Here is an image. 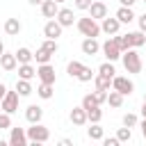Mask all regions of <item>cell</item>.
<instances>
[{
    "instance_id": "obj_6",
    "label": "cell",
    "mask_w": 146,
    "mask_h": 146,
    "mask_svg": "<svg viewBox=\"0 0 146 146\" xmlns=\"http://www.w3.org/2000/svg\"><path fill=\"white\" fill-rule=\"evenodd\" d=\"M18 91H9L7 89V94H5V98L0 100V110L2 112H7V114H14L16 110H18Z\"/></svg>"
},
{
    "instance_id": "obj_41",
    "label": "cell",
    "mask_w": 146,
    "mask_h": 146,
    "mask_svg": "<svg viewBox=\"0 0 146 146\" xmlns=\"http://www.w3.org/2000/svg\"><path fill=\"white\" fill-rule=\"evenodd\" d=\"M137 25H139V30L146 34V14H141V16H137Z\"/></svg>"
},
{
    "instance_id": "obj_2",
    "label": "cell",
    "mask_w": 146,
    "mask_h": 146,
    "mask_svg": "<svg viewBox=\"0 0 146 146\" xmlns=\"http://www.w3.org/2000/svg\"><path fill=\"white\" fill-rule=\"evenodd\" d=\"M25 135H27V141H32V144H46L50 139V130L41 121L39 123H30V128L25 130Z\"/></svg>"
},
{
    "instance_id": "obj_7",
    "label": "cell",
    "mask_w": 146,
    "mask_h": 146,
    "mask_svg": "<svg viewBox=\"0 0 146 146\" xmlns=\"http://www.w3.org/2000/svg\"><path fill=\"white\" fill-rule=\"evenodd\" d=\"M36 78H39L41 82H48V84H55V80H57V75H55V68L50 66V62H48V64H39V66H36Z\"/></svg>"
},
{
    "instance_id": "obj_12",
    "label": "cell",
    "mask_w": 146,
    "mask_h": 146,
    "mask_svg": "<svg viewBox=\"0 0 146 146\" xmlns=\"http://www.w3.org/2000/svg\"><path fill=\"white\" fill-rule=\"evenodd\" d=\"M119 27H121V23H119V18L114 16V18H110V16H105L103 18V23H100V32H105V34H119Z\"/></svg>"
},
{
    "instance_id": "obj_18",
    "label": "cell",
    "mask_w": 146,
    "mask_h": 146,
    "mask_svg": "<svg viewBox=\"0 0 146 146\" xmlns=\"http://www.w3.org/2000/svg\"><path fill=\"white\" fill-rule=\"evenodd\" d=\"M0 66H2L5 71H16V68H18L16 55H14V52H2V55H0Z\"/></svg>"
},
{
    "instance_id": "obj_16",
    "label": "cell",
    "mask_w": 146,
    "mask_h": 146,
    "mask_svg": "<svg viewBox=\"0 0 146 146\" xmlns=\"http://www.w3.org/2000/svg\"><path fill=\"white\" fill-rule=\"evenodd\" d=\"M25 119H27L30 123H39V121L43 119V110H41L39 105H27V107H25Z\"/></svg>"
},
{
    "instance_id": "obj_39",
    "label": "cell",
    "mask_w": 146,
    "mask_h": 146,
    "mask_svg": "<svg viewBox=\"0 0 146 146\" xmlns=\"http://www.w3.org/2000/svg\"><path fill=\"white\" fill-rule=\"evenodd\" d=\"M94 96H96V100H98V105H103V103H107V91H94Z\"/></svg>"
},
{
    "instance_id": "obj_43",
    "label": "cell",
    "mask_w": 146,
    "mask_h": 146,
    "mask_svg": "<svg viewBox=\"0 0 146 146\" xmlns=\"http://www.w3.org/2000/svg\"><path fill=\"white\" fill-rule=\"evenodd\" d=\"M139 128H141V135H144V139H146V119H141V123H139Z\"/></svg>"
},
{
    "instance_id": "obj_33",
    "label": "cell",
    "mask_w": 146,
    "mask_h": 146,
    "mask_svg": "<svg viewBox=\"0 0 146 146\" xmlns=\"http://www.w3.org/2000/svg\"><path fill=\"white\" fill-rule=\"evenodd\" d=\"M41 48H46L50 55H55V52L59 50V43H57V39H46V41L41 43Z\"/></svg>"
},
{
    "instance_id": "obj_4",
    "label": "cell",
    "mask_w": 146,
    "mask_h": 146,
    "mask_svg": "<svg viewBox=\"0 0 146 146\" xmlns=\"http://www.w3.org/2000/svg\"><path fill=\"white\" fill-rule=\"evenodd\" d=\"M100 52L105 55L107 62H116V59H121V48L116 46L114 36H110V39H105V41L100 43Z\"/></svg>"
},
{
    "instance_id": "obj_31",
    "label": "cell",
    "mask_w": 146,
    "mask_h": 146,
    "mask_svg": "<svg viewBox=\"0 0 146 146\" xmlns=\"http://www.w3.org/2000/svg\"><path fill=\"white\" fill-rule=\"evenodd\" d=\"M50 57H52V55H50L46 48H41V46H39V50L34 52V59H36V64H48V62H50Z\"/></svg>"
},
{
    "instance_id": "obj_44",
    "label": "cell",
    "mask_w": 146,
    "mask_h": 146,
    "mask_svg": "<svg viewBox=\"0 0 146 146\" xmlns=\"http://www.w3.org/2000/svg\"><path fill=\"white\" fill-rule=\"evenodd\" d=\"M5 94H7V87H5V84H2V82H0V100H2V98H5Z\"/></svg>"
},
{
    "instance_id": "obj_47",
    "label": "cell",
    "mask_w": 146,
    "mask_h": 146,
    "mask_svg": "<svg viewBox=\"0 0 146 146\" xmlns=\"http://www.w3.org/2000/svg\"><path fill=\"white\" fill-rule=\"evenodd\" d=\"M2 52H5V43L0 41V55H2Z\"/></svg>"
},
{
    "instance_id": "obj_9",
    "label": "cell",
    "mask_w": 146,
    "mask_h": 146,
    "mask_svg": "<svg viewBox=\"0 0 146 146\" xmlns=\"http://www.w3.org/2000/svg\"><path fill=\"white\" fill-rule=\"evenodd\" d=\"M9 146H27V135L23 128H9Z\"/></svg>"
},
{
    "instance_id": "obj_10",
    "label": "cell",
    "mask_w": 146,
    "mask_h": 146,
    "mask_svg": "<svg viewBox=\"0 0 146 146\" xmlns=\"http://www.w3.org/2000/svg\"><path fill=\"white\" fill-rule=\"evenodd\" d=\"M57 23L62 25V27H71L73 23H75V14H73V9H68V7H59V11H57Z\"/></svg>"
},
{
    "instance_id": "obj_35",
    "label": "cell",
    "mask_w": 146,
    "mask_h": 146,
    "mask_svg": "<svg viewBox=\"0 0 146 146\" xmlns=\"http://www.w3.org/2000/svg\"><path fill=\"white\" fill-rule=\"evenodd\" d=\"M94 75H96V73H94V71H91L89 66H84V68L80 71V75H78V80H80V82H91V80H94Z\"/></svg>"
},
{
    "instance_id": "obj_23",
    "label": "cell",
    "mask_w": 146,
    "mask_h": 146,
    "mask_svg": "<svg viewBox=\"0 0 146 146\" xmlns=\"http://www.w3.org/2000/svg\"><path fill=\"white\" fill-rule=\"evenodd\" d=\"M94 84H96V89H98V91H110L112 80H110V78H105V75H100V73H96V75H94Z\"/></svg>"
},
{
    "instance_id": "obj_40",
    "label": "cell",
    "mask_w": 146,
    "mask_h": 146,
    "mask_svg": "<svg viewBox=\"0 0 146 146\" xmlns=\"http://www.w3.org/2000/svg\"><path fill=\"white\" fill-rule=\"evenodd\" d=\"M100 141H103V146H119V144H121L116 137H103Z\"/></svg>"
},
{
    "instance_id": "obj_50",
    "label": "cell",
    "mask_w": 146,
    "mask_h": 146,
    "mask_svg": "<svg viewBox=\"0 0 146 146\" xmlns=\"http://www.w3.org/2000/svg\"><path fill=\"white\" fill-rule=\"evenodd\" d=\"M141 2H146V0H141Z\"/></svg>"
},
{
    "instance_id": "obj_36",
    "label": "cell",
    "mask_w": 146,
    "mask_h": 146,
    "mask_svg": "<svg viewBox=\"0 0 146 146\" xmlns=\"http://www.w3.org/2000/svg\"><path fill=\"white\" fill-rule=\"evenodd\" d=\"M123 125H128V128H135L137 123H139V119H137V114H132V112H128V114H123Z\"/></svg>"
},
{
    "instance_id": "obj_17",
    "label": "cell",
    "mask_w": 146,
    "mask_h": 146,
    "mask_svg": "<svg viewBox=\"0 0 146 146\" xmlns=\"http://www.w3.org/2000/svg\"><path fill=\"white\" fill-rule=\"evenodd\" d=\"M68 119H71L73 125H84V123H87V112H84V107H82V105H80V107H73L71 114H68Z\"/></svg>"
},
{
    "instance_id": "obj_14",
    "label": "cell",
    "mask_w": 146,
    "mask_h": 146,
    "mask_svg": "<svg viewBox=\"0 0 146 146\" xmlns=\"http://www.w3.org/2000/svg\"><path fill=\"white\" fill-rule=\"evenodd\" d=\"M114 16L119 18V23H121V25H128V23H132V21L137 18V16H135V11H132V7H123V5L116 9V14H114Z\"/></svg>"
},
{
    "instance_id": "obj_29",
    "label": "cell",
    "mask_w": 146,
    "mask_h": 146,
    "mask_svg": "<svg viewBox=\"0 0 146 146\" xmlns=\"http://www.w3.org/2000/svg\"><path fill=\"white\" fill-rule=\"evenodd\" d=\"M82 68H84V64H82V62H78V59H73V62H68V66H66V73H68L71 78H78Z\"/></svg>"
},
{
    "instance_id": "obj_24",
    "label": "cell",
    "mask_w": 146,
    "mask_h": 146,
    "mask_svg": "<svg viewBox=\"0 0 146 146\" xmlns=\"http://www.w3.org/2000/svg\"><path fill=\"white\" fill-rule=\"evenodd\" d=\"M16 91H18V96H21V98H25V96H30L34 89H32L30 80H23V78H18V82H16Z\"/></svg>"
},
{
    "instance_id": "obj_21",
    "label": "cell",
    "mask_w": 146,
    "mask_h": 146,
    "mask_svg": "<svg viewBox=\"0 0 146 146\" xmlns=\"http://www.w3.org/2000/svg\"><path fill=\"white\" fill-rule=\"evenodd\" d=\"M14 55H16V62H18V64H30V62L34 59V52H32L30 48H25V46H23V48H18Z\"/></svg>"
},
{
    "instance_id": "obj_11",
    "label": "cell",
    "mask_w": 146,
    "mask_h": 146,
    "mask_svg": "<svg viewBox=\"0 0 146 146\" xmlns=\"http://www.w3.org/2000/svg\"><path fill=\"white\" fill-rule=\"evenodd\" d=\"M62 25L57 23V18H50L46 25H43V34H46V39H59L62 36Z\"/></svg>"
},
{
    "instance_id": "obj_42",
    "label": "cell",
    "mask_w": 146,
    "mask_h": 146,
    "mask_svg": "<svg viewBox=\"0 0 146 146\" xmlns=\"http://www.w3.org/2000/svg\"><path fill=\"white\" fill-rule=\"evenodd\" d=\"M119 2H121V5H123V7H132V5H135V2H137V0H119Z\"/></svg>"
},
{
    "instance_id": "obj_1",
    "label": "cell",
    "mask_w": 146,
    "mask_h": 146,
    "mask_svg": "<svg viewBox=\"0 0 146 146\" xmlns=\"http://www.w3.org/2000/svg\"><path fill=\"white\" fill-rule=\"evenodd\" d=\"M121 62H123V68L128 71V73H141V55L137 52V48H128V50H123L121 52Z\"/></svg>"
},
{
    "instance_id": "obj_22",
    "label": "cell",
    "mask_w": 146,
    "mask_h": 146,
    "mask_svg": "<svg viewBox=\"0 0 146 146\" xmlns=\"http://www.w3.org/2000/svg\"><path fill=\"white\" fill-rule=\"evenodd\" d=\"M36 75V68L32 66V62L30 64H18V78H23V80H32Z\"/></svg>"
},
{
    "instance_id": "obj_8",
    "label": "cell",
    "mask_w": 146,
    "mask_h": 146,
    "mask_svg": "<svg viewBox=\"0 0 146 146\" xmlns=\"http://www.w3.org/2000/svg\"><path fill=\"white\" fill-rule=\"evenodd\" d=\"M87 11H89V16H91V18L103 21V18L107 16V11H110V9H107V5H105V2H100V0H91V5H89V9H87Z\"/></svg>"
},
{
    "instance_id": "obj_28",
    "label": "cell",
    "mask_w": 146,
    "mask_h": 146,
    "mask_svg": "<svg viewBox=\"0 0 146 146\" xmlns=\"http://www.w3.org/2000/svg\"><path fill=\"white\" fill-rule=\"evenodd\" d=\"M87 135H89V139H94V141H100V139L105 137V132H103L100 123H91V128L87 130Z\"/></svg>"
},
{
    "instance_id": "obj_20",
    "label": "cell",
    "mask_w": 146,
    "mask_h": 146,
    "mask_svg": "<svg viewBox=\"0 0 146 146\" xmlns=\"http://www.w3.org/2000/svg\"><path fill=\"white\" fill-rule=\"evenodd\" d=\"M128 39H130V46H132V48H141V46H146V34H144L141 30H137V32H128Z\"/></svg>"
},
{
    "instance_id": "obj_30",
    "label": "cell",
    "mask_w": 146,
    "mask_h": 146,
    "mask_svg": "<svg viewBox=\"0 0 146 146\" xmlns=\"http://www.w3.org/2000/svg\"><path fill=\"white\" fill-rule=\"evenodd\" d=\"M100 119H103V110H100V105L87 110V121H91V123H100Z\"/></svg>"
},
{
    "instance_id": "obj_26",
    "label": "cell",
    "mask_w": 146,
    "mask_h": 146,
    "mask_svg": "<svg viewBox=\"0 0 146 146\" xmlns=\"http://www.w3.org/2000/svg\"><path fill=\"white\" fill-rule=\"evenodd\" d=\"M98 73H100V75H105V78H110V80H112V78H114V75H116V68H114V62H103V64H100V66H98Z\"/></svg>"
},
{
    "instance_id": "obj_5",
    "label": "cell",
    "mask_w": 146,
    "mask_h": 146,
    "mask_svg": "<svg viewBox=\"0 0 146 146\" xmlns=\"http://www.w3.org/2000/svg\"><path fill=\"white\" fill-rule=\"evenodd\" d=\"M112 89L119 91V94H123V96H130L135 91V82L128 75H114L112 78Z\"/></svg>"
},
{
    "instance_id": "obj_15",
    "label": "cell",
    "mask_w": 146,
    "mask_h": 146,
    "mask_svg": "<svg viewBox=\"0 0 146 146\" xmlns=\"http://www.w3.org/2000/svg\"><path fill=\"white\" fill-rule=\"evenodd\" d=\"M39 7H41L43 18H55V16H57V11H59V5H57L55 0H43Z\"/></svg>"
},
{
    "instance_id": "obj_49",
    "label": "cell",
    "mask_w": 146,
    "mask_h": 146,
    "mask_svg": "<svg viewBox=\"0 0 146 146\" xmlns=\"http://www.w3.org/2000/svg\"><path fill=\"white\" fill-rule=\"evenodd\" d=\"M144 100H146V94H144Z\"/></svg>"
},
{
    "instance_id": "obj_46",
    "label": "cell",
    "mask_w": 146,
    "mask_h": 146,
    "mask_svg": "<svg viewBox=\"0 0 146 146\" xmlns=\"http://www.w3.org/2000/svg\"><path fill=\"white\" fill-rule=\"evenodd\" d=\"M27 2H30V5H34V7H39V5L43 2V0H27Z\"/></svg>"
},
{
    "instance_id": "obj_25",
    "label": "cell",
    "mask_w": 146,
    "mask_h": 146,
    "mask_svg": "<svg viewBox=\"0 0 146 146\" xmlns=\"http://www.w3.org/2000/svg\"><path fill=\"white\" fill-rule=\"evenodd\" d=\"M52 94H55V91H52V84H48V82H41V84L36 87V96L43 98V100H50Z\"/></svg>"
},
{
    "instance_id": "obj_13",
    "label": "cell",
    "mask_w": 146,
    "mask_h": 146,
    "mask_svg": "<svg viewBox=\"0 0 146 146\" xmlns=\"http://www.w3.org/2000/svg\"><path fill=\"white\" fill-rule=\"evenodd\" d=\"M82 52L84 55H89V57H94V55H98L100 52V43L96 41V36H84V41H82Z\"/></svg>"
},
{
    "instance_id": "obj_32",
    "label": "cell",
    "mask_w": 146,
    "mask_h": 146,
    "mask_svg": "<svg viewBox=\"0 0 146 146\" xmlns=\"http://www.w3.org/2000/svg\"><path fill=\"white\" fill-rule=\"evenodd\" d=\"M116 139H119L121 144H125V141H130V139H132V132H130V128H128V125H123V128H119V130H116Z\"/></svg>"
},
{
    "instance_id": "obj_45",
    "label": "cell",
    "mask_w": 146,
    "mask_h": 146,
    "mask_svg": "<svg viewBox=\"0 0 146 146\" xmlns=\"http://www.w3.org/2000/svg\"><path fill=\"white\" fill-rule=\"evenodd\" d=\"M141 119H146V100L141 103Z\"/></svg>"
},
{
    "instance_id": "obj_3",
    "label": "cell",
    "mask_w": 146,
    "mask_h": 146,
    "mask_svg": "<svg viewBox=\"0 0 146 146\" xmlns=\"http://www.w3.org/2000/svg\"><path fill=\"white\" fill-rule=\"evenodd\" d=\"M75 27L82 36H98L100 34V25L96 18L91 16H84V18H75Z\"/></svg>"
},
{
    "instance_id": "obj_27",
    "label": "cell",
    "mask_w": 146,
    "mask_h": 146,
    "mask_svg": "<svg viewBox=\"0 0 146 146\" xmlns=\"http://www.w3.org/2000/svg\"><path fill=\"white\" fill-rule=\"evenodd\" d=\"M123 98H125V96L119 94V91H114V89L107 91V103H110V107H121V105H123Z\"/></svg>"
},
{
    "instance_id": "obj_37",
    "label": "cell",
    "mask_w": 146,
    "mask_h": 146,
    "mask_svg": "<svg viewBox=\"0 0 146 146\" xmlns=\"http://www.w3.org/2000/svg\"><path fill=\"white\" fill-rule=\"evenodd\" d=\"M11 128V114L0 112V130H9Z\"/></svg>"
},
{
    "instance_id": "obj_38",
    "label": "cell",
    "mask_w": 146,
    "mask_h": 146,
    "mask_svg": "<svg viewBox=\"0 0 146 146\" xmlns=\"http://www.w3.org/2000/svg\"><path fill=\"white\" fill-rule=\"evenodd\" d=\"M73 5H75V9L87 11V9H89V5H91V0H73Z\"/></svg>"
},
{
    "instance_id": "obj_48",
    "label": "cell",
    "mask_w": 146,
    "mask_h": 146,
    "mask_svg": "<svg viewBox=\"0 0 146 146\" xmlns=\"http://www.w3.org/2000/svg\"><path fill=\"white\" fill-rule=\"evenodd\" d=\"M55 2H57V5H62V2H66V0H55Z\"/></svg>"
},
{
    "instance_id": "obj_19",
    "label": "cell",
    "mask_w": 146,
    "mask_h": 146,
    "mask_svg": "<svg viewBox=\"0 0 146 146\" xmlns=\"http://www.w3.org/2000/svg\"><path fill=\"white\" fill-rule=\"evenodd\" d=\"M21 30H23V25H21L18 18H7V21H5V32H7L9 36H16Z\"/></svg>"
},
{
    "instance_id": "obj_34",
    "label": "cell",
    "mask_w": 146,
    "mask_h": 146,
    "mask_svg": "<svg viewBox=\"0 0 146 146\" xmlns=\"http://www.w3.org/2000/svg\"><path fill=\"white\" fill-rule=\"evenodd\" d=\"M82 107H84V112H87V110H91V107H98L96 96H94V94H87V96L82 98Z\"/></svg>"
}]
</instances>
